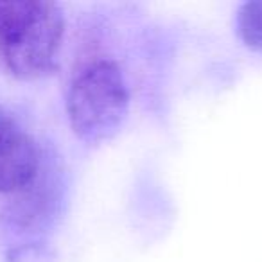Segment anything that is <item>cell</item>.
<instances>
[{
	"label": "cell",
	"instance_id": "cell-2",
	"mask_svg": "<svg viewBox=\"0 0 262 262\" xmlns=\"http://www.w3.org/2000/svg\"><path fill=\"white\" fill-rule=\"evenodd\" d=\"M129 110V90L113 59L88 61L74 74L67 90V117L84 144L110 140L122 127Z\"/></svg>",
	"mask_w": 262,
	"mask_h": 262
},
{
	"label": "cell",
	"instance_id": "cell-1",
	"mask_svg": "<svg viewBox=\"0 0 262 262\" xmlns=\"http://www.w3.org/2000/svg\"><path fill=\"white\" fill-rule=\"evenodd\" d=\"M65 15L54 2H0V59L20 79H40L56 69Z\"/></svg>",
	"mask_w": 262,
	"mask_h": 262
},
{
	"label": "cell",
	"instance_id": "cell-4",
	"mask_svg": "<svg viewBox=\"0 0 262 262\" xmlns=\"http://www.w3.org/2000/svg\"><path fill=\"white\" fill-rule=\"evenodd\" d=\"M237 34L246 47L262 51V0L244 2L237 11Z\"/></svg>",
	"mask_w": 262,
	"mask_h": 262
},
{
	"label": "cell",
	"instance_id": "cell-3",
	"mask_svg": "<svg viewBox=\"0 0 262 262\" xmlns=\"http://www.w3.org/2000/svg\"><path fill=\"white\" fill-rule=\"evenodd\" d=\"M43 153L31 133L0 106V194H16L38 176Z\"/></svg>",
	"mask_w": 262,
	"mask_h": 262
}]
</instances>
